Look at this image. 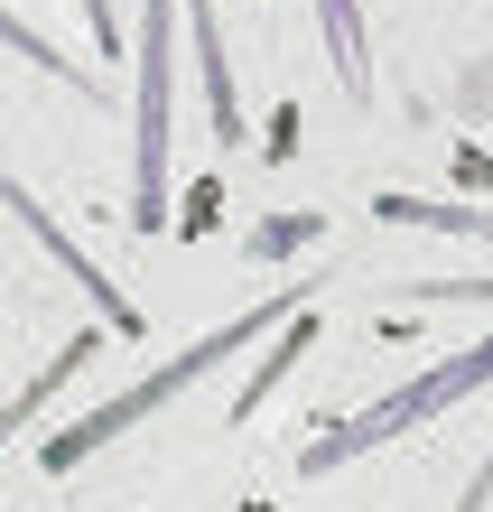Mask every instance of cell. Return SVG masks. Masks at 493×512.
<instances>
[{
    "instance_id": "52a82bcc",
    "label": "cell",
    "mask_w": 493,
    "mask_h": 512,
    "mask_svg": "<svg viewBox=\"0 0 493 512\" xmlns=\"http://www.w3.org/2000/svg\"><path fill=\"white\" fill-rule=\"evenodd\" d=\"M317 19H326V56H335V84H345V94H363V10L354 0H317Z\"/></svg>"
},
{
    "instance_id": "ba28073f",
    "label": "cell",
    "mask_w": 493,
    "mask_h": 512,
    "mask_svg": "<svg viewBox=\"0 0 493 512\" xmlns=\"http://www.w3.org/2000/svg\"><path fill=\"white\" fill-rule=\"evenodd\" d=\"M382 224H438V233H484L493 243L484 205H438V196H382Z\"/></svg>"
},
{
    "instance_id": "7c38bea8",
    "label": "cell",
    "mask_w": 493,
    "mask_h": 512,
    "mask_svg": "<svg viewBox=\"0 0 493 512\" xmlns=\"http://www.w3.org/2000/svg\"><path fill=\"white\" fill-rule=\"evenodd\" d=\"M484 494H493V447H484V466L466 475V494H456V512H484Z\"/></svg>"
},
{
    "instance_id": "30bf717a",
    "label": "cell",
    "mask_w": 493,
    "mask_h": 512,
    "mask_svg": "<svg viewBox=\"0 0 493 512\" xmlns=\"http://www.w3.org/2000/svg\"><path fill=\"white\" fill-rule=\"evenodd\" d=\"M307 345H317V317H298V326H289V336H280V345H270V364H261V373H252V391H242V401H233V419H252V401H261V391H270V382H280V373L298 364V354H307Z\"/></svg>"
},
{
    "instance_id": "8fae6325",
    "label": "cell",
    "mask_w": 493,
    "mask_h": 512,
    "mask_svg": "<svg viewBox=\"0 0 493 512\" xmlns=\"http://www.w3.org/2000/svg\"><path fill=\"white\" fill-rule=\"evenodd\" d=\"M410 298H493V280H410Z\"/></svg>"
},
{
    "instance_id": "6da1fadb",
    "label": "cell",
    "mask_w": 493,
    "mask_h": 512,
    "mask_svg": "<svg viewBox=\"0 0 493 512\" xmlns=\"http://www.w3.org/2000/svg\"><path fill=\"white\" fill-rule=\"evenodd\" d=\"M280 317H307V280H289L280 298H261V308H242V317H224V326H214V336H196V345H177L168 364H149L140 382H121L112 401H94V410H84V419H75L66 438H47V447H38V466H47V475H75L84 457H103L112 438H131L140 419H159V410L177 401V391H196V382H205L214 364H224V354H242V345H261V336H270V326H280Z\"/></svg>"
},
{
    "instance_id": "9c48e42d",
    "label": "cell",
    "mask_w": 493,
    "mask_h": 512,
    "mask_svg": "<svg viewBox=\"0 0 493 512\" xmlns=\"http://www.w3.org/2000/svg\"><path fill=\"white\" fill-rule=\"evenodd\" d=\"M0 47H19L28 66H38V75H56V84H75V94H94V75H84V66H75V56L56 47V38H38V28H28V19H10V10H0Z\"/></svg>"
},
{
    "instance_id": "277c9868",
    "label": "cell",
    "mask_w": 493,
    "mask_h": 512,
    "mask_svg": "<svg viewBox=\"0 0 493 512\" xmlns=\"http://www.w3.org/2000/svg\"><path fill=\"white\" fill-rule=\"evenodd\" d=\"M0 205H10V215H19V233H28V243H38L56 270H66V280L84 289V298H94V308H103V336H121V345H140V308H131V298H121L112 280H103V261H84L75 243H66V224H56L47 215V196H28L19 187V177L10 168H0Z\"/></svg>"
},
{
    "instance_id": "3957f363",
    "label": "cell",
    "mask_w": 493,
    "mask_h": 512,
    "mask_svg": "<svg viewBox=\"0 0 493 512\" xmlns=\"http://www.w3.org/2000/svg\"><path fill=\"white\" fill-rule=\"evenodd\" d=\"M168 103H177V0L140 10V140H131V215L168 224Z\"/></svg>"
},
{
    "instance_id": "8992f818",
    "label": "cell",
    "mask_w": 493,
    "mask_h": 512,
    "mask_svg": "<svg viewBox=\"0 0 493 512\" xmlns=\"http://www.w3.org/2000/svg\"><path fill=\"white\" fill-rule=\"evenodd\" d=\"M196 19V56H205V103H214V149H242V103H233V66H224V38H214V0H187Z\"/></svg>"
},
{
    "instance_id": "5b68a950",
    "label": "cell",
    "mask_w": 493,
    "mask_h": 512,
    "mask_svg": "<svg viewBox=\"0 0 493 512\" xmlns=\"http://www.w3.org/2000/svg\"><path fill=\"white\" fill-rule=\"evenodd\" d=\"M94 354H103V326H75V336L56 345L38 373H28V382L10 391V401H0V447H10V438H28V419H38V410L56 401V391H66V382H75L84 364H94Z\"/></svg>"
},
{
    "instance_id": "7a4b0ae2",
    "label": "cell",
    "mask_w": 493,
    "mask_h": 512,
    "mask_svg": "<svg viewBox=\"0 0 493 512\" xmlns=\"http://www.w3.org/2000/svg\"><path fill=\"white\" fill-rule=\"evenodd\" d=\"M484 382H493V336H484V345H466V354H447V364H428L419 382L382 391L373 410L335 419L326 438H307V447H298V475H335V466L373 457V447H391V438H419L428 419H447V410L466 401V391H484Z\"/></svg>"
}]
</instances>
